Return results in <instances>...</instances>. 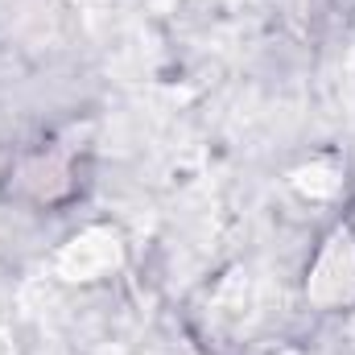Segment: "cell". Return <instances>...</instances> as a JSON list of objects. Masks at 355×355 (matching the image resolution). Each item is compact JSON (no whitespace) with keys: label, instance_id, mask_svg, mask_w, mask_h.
<instances>
[{"label":"cell","instance_id":"cell-1","mask_svg":"<svg viewBox=\"0 0 355 355\" xmlns=\"http://www.w3.org/2000/svg\"><path fill=\"white\" fill-rule=\"evenodd\" d=\"M306 293L322 310L347 306L355 297V232L347 223H339L327 236V244L318 248L314 268H310V281H306Z\"/></svg>","mask_w":355,"mask_h":355},{"label":"cell","instance_id":"cell-3","mask_svg":"<svg viewBox=\"0 0 355 355\" xmlns=\"http://www.w3.org/2000/svg\"><path fill=\"white\" fill-rule=\"evenodd\" d=\"M293 186L310 198H331V194H339V174L331 166H306L293 174Z\"/></svg>","mask_w":355,"mask_h":355},{"label":"cell","instance_id":"cell-4","mask_svg":"<svg viewBox=\"0 0 355 355\" xmlns=\"http://www.w3.org/2000/svg\"><path fill=\"white\" fill-rule=\"evenodd\" d=\"M347 331H352V339H355V314H352V322H347Z\"/></svg>","mask_w":355,"mask_h":355},{"label":"cell","instance_id":"cell-2","mask_svg":"<svg viewBox=\"0 0 355 355\" xmlns=\"http://www.w3.org/2000/svg\"><path fill=\"white\" fill-rule=\"evenodd\" d=\"M120 261H124L120 236L112 227H87L83 236H75L58 252V277H67V281H95V277L120 268Z\"/></svg>","mask_w":355,"mask_h":355},{"label":"cell","instance_id":"cell-5","mask_svg":"<svg viewBox=\"0 0 355 355\" xmlns=\"http://www.w3.org/2000/svg\"><path fill=\"white\" fill-rule=\"evenodd\" d=\"M281 355H293V352H281Z\"/></svg>","mask_w":355,"mask_h":355}]
</instances>
